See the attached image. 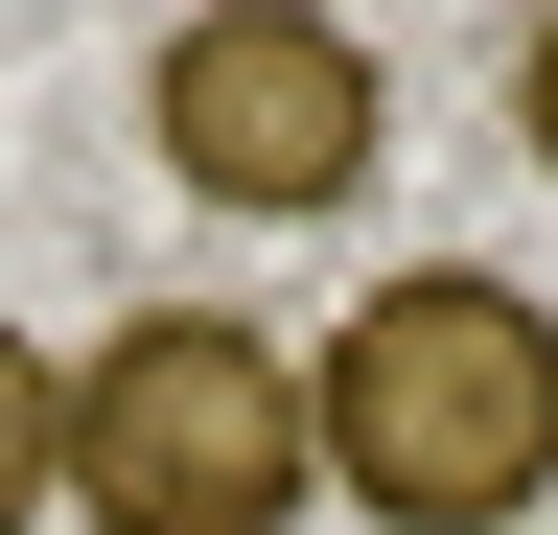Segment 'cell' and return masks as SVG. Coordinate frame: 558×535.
<instances>
[{
    "label": "cell",
    "mask_w": 558,
    "mask_h": 535,
    "mask_svg": "<svg viewBox=\"0 0 558 535\" xmlns=\"http://www.w3.org/2000/svg\"><path fill=\"white\" fill-rule=\"evenodd\" d=\"M70 489V350H24V326H0V535H24Z\"/></svg>",
    "instance_id": "277c9868"
},
{
    "label": "cell",
    "mask_w": 558,
    "mask_h": 535,
    "mask_svg": "<svg viewBox=\"0 0 558 535\" xmlns=\"http://www.w3.org/2000/svg\"><path fill=\"white\" fill-rule=\"evenodd\" d=\"M326 489V420H303V350L256 303H140L70 350V489L94 535H303Z\"/></svg>",
    "instance_id": "7a4b0ae2"
},
{
    "label": "cell",
    "mask_w": 558,
    "mask_h": 535,
    "mask_svg": "<svg viewBox=\"0 0 558 535\" xmlns=\"http://www.w3.org/2000/svg\"><path fill=\"white\" fill-rule=\"evenodd\" d=\"M512 141H535V163H558V24H535V47H512Z\"/></svg>",
    "instance_id": "5b68a950"
},
{
    "label": "cell",
    "mask_w": 558,
    "mask_h": 535,
    "mask_svg": "<svg viewBox=\"0 0 558 535\" xmlns=\"http://www.w3.org/2000/svg\"><path fill=\"white\" fill-rule=\"evenodd\" d=\"M140 141H163L209 210H349L373 186V141H396V71L326 24V0H209V24L140 71Z\"/></svg>",
    "instance_id": "3957f363"
},
{
    "label": "cell",
    "mask_w": 558,
    "mask_h": 535,
    "mask_svg": "<svg viewBox=\"0 0 558 535\" xmlns=\"http://www.w3.org/2000/svg\"><path fill=\"white\" fill-rule=\"evenodd\" d=\"M303 420L373 535H512L558 489V303L488 280V256H418L303 350Z\"/></svg>",
    "instance_id": "6da1fadb"
}]
</instances>
